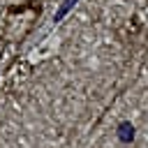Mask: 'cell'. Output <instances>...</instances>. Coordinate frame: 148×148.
I'll list each match as a JSON object with an SVG mask.
<instances>
[{"label": "cell", "instance_id": "cell-1", "mask_svg": "<svg viewBox=\"0 0 148 148\" xmlns=\"http://www.w3.org/2000/svg\"><path fill=\"white\" fill-rule=\"evenodd\" d=\"M118 139L123 143H132L134 141V125L132 123H120L118 125Z\"/></svg>", "mask_w": 148, "mask_h": 148}, {"label": "cell", "instance_id": "cell-2", "mask_svg": "<svg viewBox=\"0 0 148 148\" xmlns=\"http://www.w3.org/2000/svg\"><path fill=\"white\" fill-rule=\"evenodd\" d=\"M76 2H79V0H65V2H62V5H60V7H58V12H56V14H53V21H56V23H58V21H60V18H62V16H67V12H69V9H72V7H74V5H76Z\"/></svg>", "mask_w": 148, "mask_h": 148}]
</instances>
